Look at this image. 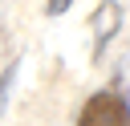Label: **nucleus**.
<instances>
[{
  "label": "nucleus",
  "instance_id": "nucleus-1",
  "mask_svg": "<svg viewBox=\"0 0 130 126\" xmlns=\"http://www.w3.org/2000/svg\"><path fill=\"white\" fill-rule=\"evenodd\" d=\"M77 126H130V102H126L122 85L114 81L110 89H98V93L81 106Z\"/></svg>",
  "mask_w": 130,
  "mask_h": 126
},
{
  "label": "nucleus",
  "instance_id": "nucleus-2",
  "mask_svg": "<svg viewBox=\"0 0 130 126\" xmlns=\"http://www.w3.org/2000/svg\"><path fill=\"white\" fill-rule=\"evenodd\" d=\"M122 28V4L118 0H106L93 8V61H102L106 45L114 41V33Z\"/></svg>",
  "mask_w": 130,
  "mask_h": 126
},
{
  "label": "nucleus",
  "instance_id": "nucleus-3",
  "mask_svg": "<svg viewBox=\"0 0 130 126\" xmlns=\"http://www.w3.org/2000/svg\"><path fill=\"white\" fill-rule=\"evenodd\" d=\"M69 4H73V0H49L45 12H49V16H61V12H69Z\"/></svg>",
  "mask_w": 130,
  "mask_h": 126
}]
</instances>
